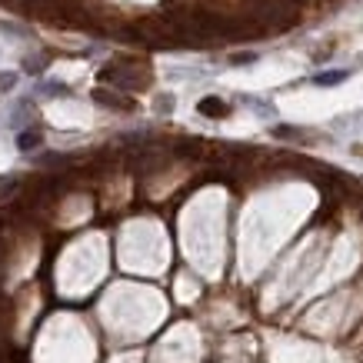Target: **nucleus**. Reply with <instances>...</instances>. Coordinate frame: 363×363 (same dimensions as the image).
Instances as JSON below:
<instances>
[{
    "instance_id": "5",
    "label": "nucleus",
    "mask_w": 363,
    "mask_h": 363,
    "mask_svg": "<svg viewBox=\"0 0 363 363\" xmlns=\"http://www.w3.org/2000/svg\"><path fill=\"white\" fill-rule=\"evenodd\" d=\"M13 80H17L13 74H0V90H11V87H13Z\"/></svg>"
},
{
    "instance_id": "1",
    "label": "nucleus",
    "mask_w": 363,
    "mask_h": 363,
    "mask_svg": "<svg viewBox=\"0 0 363 363\" xmlns=\"http://www.w3.org/2000/svg\"><path fill=\"white\" fill-rule=\"evenodd\" d=\"M197 110H200L203 117H213V120H217V117H227V113H230V107H227L220 97H203V101L197 103Z\"/></svg>"
},
{
    "instance_id": "3",
    "label": "nucleus",
    "mask_w": 363,
    "mask_h": 363,
    "mask_svg": "<svg viewBox=\"0 0 363 363\" xmlns=\"http://www.w3.org/2000/svg\"><path fill=\"white\" fill-rule=\"evenodd\" d=\"M17 147H20V151H34V147H40V134L37 130H24L20 140H17Z\"/></svg>"
},
{
    "instance_id": "2",
    "label": "nucleus",
    "mask_w": 363,
    "mask_h": 363,
    "mask_svg": "<svg viewBox=\"0 0 363 363\" xmlns=\"http://www.w3.org/2000/svg\"><path fill=\"white\" fill-rule=\"evenodd\" d=\"M94 101L103 103V107H117V110H134V101L117 97V94H107V90H94Z\"/></svg>"
},
{
    "instance_id": "6",
    "label": "nucleus",
    "mask_w": 363,
    "mask_h": 363,
    "mask_svg": "<svg viewBox=\"0 0 363 363\" xmlns=\"http://www.w3.org/2000/svg\"><path fill=\"white\" fill-rule=\"evenodd\" d=\"M253 60V53H237V57H234V63H250Z\"/></svg>"
},
{
    "instance_id": "4",
    "label": "nucleus",
    "mask_w": 363,
    "mask_h": 363,
    "mask_svg": "<svg viewBox=\"0 0 363 363\" xmlns=\"http://www.w3.org/2000/svg\"><path fill=\"white\" fill-rule=\"evenodd\" d=\"M343 77H347V70H330V74H317V84H320V87H333Z\"/></svg>"
}]
</instances>
